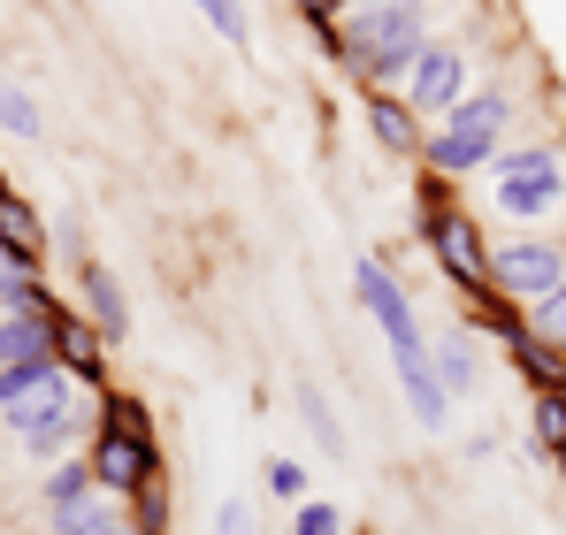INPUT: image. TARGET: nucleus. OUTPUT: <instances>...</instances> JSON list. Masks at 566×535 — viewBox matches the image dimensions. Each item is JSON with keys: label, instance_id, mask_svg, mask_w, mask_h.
<instances>
[{"label": "nucleus", "instance_id": "nucleus-28", "mask_svg": "<svg viewBox=\"0 0 566 535\" xmlns=\"http://www.w3.org/2000/svg\"><path fill=\"white\" fill-rule=\"evenodd\" d=\"M214 535H253V505L245 497H222L214 505Z\"/></svg>", "mask_w": 566, "mask_h": 535}, {"label": "nucleus", "instance_id": "nucleus-22", "mask_svg": "<svg viewBox=\"0 0 566 535\" xmlns=\"http://www.w3.org/2000/svg\"><path fill=\"white\" fill-rule=\"evenodd\" d=\"M291 535H345V505H337V497H306V505H291Z\"/></svg>", "mask_w": 566, "mask_h": 535}, {"label": "nucleus", "instance_id": "nucleus-13", "mask_svg": "<svg viewBox=\"0 0 566 535\" xmlns=\"http://www.w3.org/2000/svg\"><path fill=\"white\" fill-rule=\"evenodd\" d=\"M77 291H85V322H93L99 337L115 345V337L130 329V298H123V283H115V268L85 261V275H77Z\"/></svg>", "mask_w": 566, "mask_h": 535}, {"label": "nucleus", "instance_id": "nucleus-5", "mask_svg": "<svg viewBox=\"0 0 566 535\" xmlns=\"http://www.w3.org/2000/svg\"><path fill=\"white\" fill-rule=\"evenodd\" d=\"M0 421H8V437L31 451V459H62V451L85 437V406H77V382H70V375H46V382H39L31 398H15Z\"/></svg>", "mask_w": 566, "mask_h": 535}, {"label": "nucleus", "instance_id": "nucleus-11", "mask_svg": "<svg viewBox=\"0 0 566 535\" xmlns=\"http://www.w3.org/2000/svg\"><path fill=\"white\" fill-rule=\"evenodd\" d=\"M0 261L8 268L46 261V230H39V214L23 207V191H8V183H0Z\"/></svg>", "mask_w": 566, "mask_h": 535}, {"label": "nucleus", "instance_id": "nucleus-15", "mask_svg": "<svg viewBox=\"0 0 566 535\" xmlns=\"http://www.w3.org/2000/svg\"><path fill=\"white\" fill-rule=\"evenodd\" d=\"M368 130L382 138V154H421V115L406 107V99H390V92H368Z\"/></svg>", "mask_w": 566, "mask_h": 535}, {"label": "nucleus", "instance_id": "nucleus-2", "mask_svg": "<svg viewBox=\"0 0 566 535\" xmlns=\"http://www.w3.org/2000/svg\"><path fill=\"white\" fill-rule=\"evenodd\" d=\"M85 466H93V482L107 497H138V490L161 474L146 398H130V390H107V398H99V437H93V451H85Z\"/></svg>", "mask_w": 566, "mask_h": 535}, {"label": "nucleus", "instance_id": "nucleus-10", "mask_svg": "<svg viewBox=\"0 0 566 535\" xmlns=\"http://www.w3.org/2000/svg\"><path fill=\"white\" fill-rule=\"evenodd\" d=\"M390 375H398V390H406V413L437 437V429L452 421V398H444V382H437V359L429 353H390Z\"/></svg>", "mask_w": 566, "mask_h": 535}, {"label": "nucleus", "instance_id": "nucleus-3", "mask_svg": "<svg viewBox=\"0 0 566 535\" xmlns=\"http://www.w3.org/2000/svg\"><path fill=\"white\" fill-rule=\"evenodd\" d=\"M505 123H513V92H497V85L468 92V99L444 115V130H429V138H421V161H429V177L460 183V177H474V169H490V161H497V138H505Z\"/></svg>", "mask_w": 566, "mask_h": 535}, {"label": "nucleus", "instance_id": "nucleus-19", "mask_svg": "<svg viewBox=\"0 0 566 535\" xmlns=\"http://www.w3.org/2000/svg\"><path fill=\"white\" fill-rule=\"evenodd\" d=\"M291 398H298V413H306V429L322 437V451H345V421H337V406L322 398V382H298Z\"/></svg>", "mask_w": 566, "mask_h": 535}, {"label": "nucleus", "instance_id": "nucleus-24", "mask_svg": "<svg viewBox=\"0 0 566 535\" xmlns=\"http://www.w3.org/2000/svg\"><path fill=\"white\" fill-rule=\"evenodd\" d=\"M528 329H536L544 345H559V353H566V283L552 291V298H536V306H528Z\"/></svg>", "mask_w": 566, "mask_h": 535}, {"label": "nucleus", "instance_id": "nucleus-25", "mask_svg": "<svg viewBox=\"0 0 566 535\" xmlns=\"http://www.w3.org/2000/svg\"><path fill=\"white\" fill-rule=\"evenodd\" d=\"M191 8H199V15L230 39V46H245V39H253V23H245V8H238V0H191Z\"/></svg>", "mask_w": 566, "mask_h": 535}, {"label": "nucleus", "instance_id": "nucleus-26", "mask_svg": "<svg viewBox=\"0 0 566 535\" xmlns=\"http://www.w3.org/2000/svg\"><path fill=\"white\" fill-rule=\"evenodd\" d=\"M269 497H283V505H306V466L298 459H269Z\"/></svg>", "mask_w": 566, "mask_h": 535}, {"label": "nucleus", "instance_id": "nucleus-29", "mask_svg": "<svg viewBox=\"0 0 566 535\" xmlns=\"http://www.w3.org/2000/svg\"><path fill=\"white\" fill-rule=\"evenodd\" d=\"M291 8H298L306 23H337V8H345V0H291Z\"/></svg>", "mask_w": 566, "mask_h": 535}, {"label": "nucleus", "instance_id": "nucleus-16", "mask_svg": "<svg viewBox=\"0 0 566 535\" xmlns=\"http://www.w3.org/2000/svg\"><path fill=\"white\" fill-rule=\"evenodd\" d=\"M429 359H437V382H444V398H452V406H460V398H474L482 367H474L468 329H452V337H429Z\"/></svg>", "mask_w": 566, "mask_h": 535}, {"label": "nucleus", "instance_id": "nucleus-31", "mask_svg": "<svg viewBox=\"0 0 566 535\" xmlns=\"http://www.w3.org/2000/svg\"><path fill=\"white\" fill-rule=\"evenodd\" d=\"M345 8H390V0H345Z\"/></svg>", "mask_w": 566, "mask_h": 535}, {"label": "nucleus", "instance_id": "nucleus-30", "mask_svg": "<svg viewBox=\"0 0 566 535\" xmlns=\"http://www.w3.org/2000/svg\"><path fill=\"white\" fill-rule=\"evenodd\" d=\"M93 535H138V521H123V513H115V521H99Z\"/></svg>", "mask_w": 566, "mask_h": 535}, {"label": "nucleus", "instance_id": "nucleus-18", "mask_svg": "<svg viewBox=\"0 0 566 535\" xmlns=\"http://www.w3.org/2000/svg\"><path fill=\"white\" fill-rule=\"evenodd\" d=\"M0 306L8 314H54V298L39 291V268H8V261H0Z\"/></svg>", "mask_w": 566, "mask_h": 535}, {"label": "nucleus", "instance_id": "nucleus-23", "mask_svg": "<svg viewBox=\"0 0 566 535\" xmlns=\"http://www.w3.org/2000/svg\"><path fill=\"white\" fill-rule=\"evenodd\" d=\"M85 490H93V466H85V459H62L39 497H46V513H54V505H70V497H85Z\"/></svg>", "mask_w": 566, "mask_h": 535}, {"label": "nucleus", "instance_id": "nucleus-27", "mask_svg": "<svg viewBox=\"0 0 566 535\" xmlns=\"http://www.w3.org/2000/svg\"><path fill=\"white\" fill-rule=\"evenodd\" d=\"M130 521H138V535H169V497H161V474L138 490V513H130Z\"/></svg>", "mask_w": 566, "mask_h": 535}, {"label": "nucleus", "instance_id": "nucleus-20", "mask_svg": "<svg viewBox=\"0 0 566 535\" xmlns=\"http://www.w3.org/2000/svg\"><path fill=\"white\" fill-rule=\"evenodd\" d=\"M528 429H536V444L559 459V451H566V390H544V398L528 406Z\"/></svg>", "mask_w": 566, "mask_h": 535}, {"label": "nucleus", "instance_id": "nucleus-7", "mask_svg": "<svg viewBox=\"0 0 566 535\" xmlns=\"http://www.w3.org/2000/svg\"><path fill=\"white\" fill-rule=\"evenodd\" d=\"M566 283V245H552V238H505V245H490V291L497 298H552Z\"/></svg>", "mask_w": 566, "mask_h": 535}, {"label": "nucleus", "instance_id": "nucleus-9", "mask_svg": "<svg viewBox=\"0 0 566 535\" xmlns=\"http://www.w3.org/2000/svg\"><path fill=\"white\" fill-rule=\"evenodd\" d=\"M460 99H468V54H460V46H444V39H429V54H421V62H413V77H406V107L444 123Z\"/></svg>", "mask_w": 566, "mask_h": 535}, {"label": "nucleus", "instance_id": "nucleus-17", "mask_svg": "<svg viewBox=\"0 0 566 535\" xmlns=\"http://www.w3.org/2000/svg\"><path fill=\"white\" fill-rule=\"evenodd\" d=\"M99 521H115V505H107V490H85V497H70V505H54V513H46V528L54 535H93Z\"/></svg>", "mask_w": 566, "mask_h": 535}, {"label": "nucleus", "instance_id": "nucleus-12", "mask_svg": "<svg viewBox=\"0 0 566 535\" xmlns=\"http://www.w3.org/2000/svg\"><path fill=\"white\" fill-rule=\"evenodd\" d=\"M99 353H107V337H99L85 314H54V367L70 382H99Z\"/></svg>", "mask_w": 566, "mask_h": 535}, {"label": "nucleus", "instance_id": "nucleus-6", "mask_svg": "<svg viewBox=\"0 0 566 535\" xmlns=\"http://www.w3.org/2000/svg\"><path fill=\"white\" fill-rule=\"evenodd\" d=\"M421 191H429V199H421V238H429L437 268H444V275H452L460 291H482V283H490V245L474 238V222H468V214H460V207L444 199L452 183H444V177H429Z\"/></svg>", "mask_w": 566, "mask_h": 535}, {"label": "nucleus", "instance_id": "nucleus-8", "mask_svg": "<svg viewBox=\"0 0 566 535\" xmlns=\"http://www.w3.org/2000/svg\"><path fill=\"white\" fill-rule=\"evenodd\" d=\"M353 291H360V306L376 314V329L390 337V353H429V337H421V314H413V298L398 291V275L382 261H360L353 268Z\"/></svg>", "mask_w": 566, "mask_h": 535}, {"label": "nucleus", "instance_id": "nucleus-14", "mask_svg": "<svg viewBox=\"0 0 566 535\" xmlns=\"http://www.w3.org/2000/svg\"><path fill=\"white\" fill-rule=\"evenodd\" d=\"M505 345H513V367L528 375L536 398H544V390H566V353L559 345H544L536 329H505Z\"/></svg>", "mask_w": 566, "mask_h": 535}, {"label": "nucleus", "instance_id": "nucleus-1", "mask_svg": "<svg viewBox=\"0 0 566 535\" xmlns=\"http://www.w3.org/2000/svg\"><path fill=\"white\" fill-rule=\"evenodd\" d=\"M421 54H429V8H421V0L353 8V15L337 23V62H345V77H360L368 92L406 85Z\"/></svg>", "mask_w": 566, "mask_h": 535}, {"label": "nucleus", "instance_id": "nucleus-21", "mask_svg": "<svg viewBox=\"0 0 566 535\" xmlns=\"http://www.w3.org/2000/svg\"><path fill=\"white\" fill-rule=\"evenodd\" d=\"M0 130H8V138H39V130H46V123H39V99L23 85H0Z\"/></svg>", "mask_w": 566, "mask_h": 535}, {"label": "nucleus", "instance_id": "nucleus-4", "mask_svg": "<svg viewBox=\"0 0 566 535\" xmlns=\"http://www.w3.org/2000/svg\"><path fill=\"white\" fill-rule=\"evenodd\" d=\"M566 199V161L559 146H513V154H497L490 161V207L505 214V222H544L552 207Z\"/></svg>", "mask_w": 566, "mask_h": 535}]
</instances>
